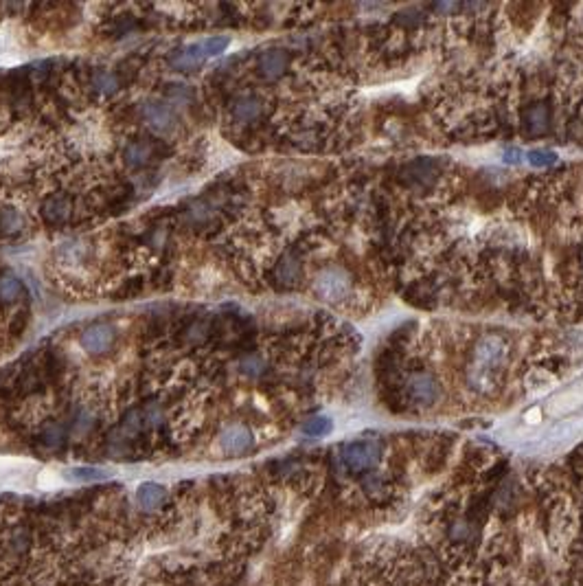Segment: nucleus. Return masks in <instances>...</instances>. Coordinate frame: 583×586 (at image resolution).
<instances>
[{"instance_id":"1","label":"nucleus","mask_w":583,"mask_h":586,"mask_svg":"<svg viewBox=\"0 0 583 586\" xmlns=\"http://www.w3.org/2000/svg\"><path fill=\"white\" fill-rule=\"evenodd\" d=\"M509 342L500 334H485L478 338L474 347V360L470 367V385L476 389H494L498 378L509 363Z\"/></svg>"},{"instance_id":"2","label":"nucleus","mask_w":583,"mask_h":586,"mask_svg":"<svg viewBox=\"0 0 583 586\" xmlns=\"http://www.w3.org/2000/svg\"><path fill=\"white\" fill-rule=\"evenodd\" d=\"M314 292L327 303H344L353 297V279L340 266H327L316 275Z\"/></svg>"},{"instance_id":"3","label":"nucleus","mask_w":583,"mask_h":586,"mask_svg":"<svg viewBox=\"0 0 583 586\" xmlns=\"http://www.w3.org/2000/svg\"><path fill=\"white\" fill-rule=\"evenodd\" d=\"M401 391H404V398L410 406L427 409L441 398V382L436 380L432 372H410Z\"/></svg>"},{"instance_id":"4","label":"nucleus","mask_w":583,"mask_h":586,"mask_svg":"<svg viewBox=\"0 0 583 586\" xmlns=\"http://www.w3.org/2000/svg\"><path fill=\"white\" fill-rule=\"evenodd\" d=\"M382 446L378 441H351L342 448V461L349 468V473L360 475L369 473V470L380 461Z\"/></svg>"},{"instance_id":"5","label":"nucleus","mask_w":583,"mask_h":586,"mask_svg":"<svg viewBox=\"0 0 583 586\" xmlns=\"http://www.w3.org/2000/svg\"><path fill=\"white\" fill-rule=\"evenodd\" d=\"M114 342V327L108 323H95L86 327V332L82 336V345L88 354L99 356L106 354Z\"/></svg>"},{"instance_id":"6","label":"nucleus","mask_w":583,"mask_h":586,"mask_svg":"<svg viewBox=\"0 0 583 586\" xmlns=\"http://www.w3.org/2000/svg\"><path fill=\"white\" fill-rule=\"evenodd\" d=\"M219 443L228 455H243L252 448V435L246 426H230L222 432Z\"/></svg>"},{"instance_id":"7","label":"nucleus","mask_w":583,"mask_h":586,"mask_svg":"<svg viewBox=\"0 0 583 586\" xmlns=\"http://www.w3.org/2000/svg\"><path fill=\"white\" fill-rule=\"evenodd\" d=\"M285 68H288V55H285L283 51H268V53H263L261 59H259V71H261V75L268 80L279 77Z\"/></svg>"},{"instance_id":"8","label":"nucleus","mask_w":583,"mask_h":586,"mask_svg":"<svg viewBox=\"0 0 583 586\" xmlns=\"http://www.w3.org/2000/svg\"><path fill=\"white\" fill-rule=\"evenodd\" d=\"M165 496L167 492L163 486H158V483H142L138 488V503L142 505V509H147V512H154L156 507H160Z\"/></svg>"},{"instance_id":"9","label":"nucleus","mask_w":583,"mask_h":586,"mask_svg":"<svg viewBox=\"0 0 583 586\" xmlns=\"http://www.w3.org/2000/svg\"><path fill=\"white\" fill-rule=\"evenodd\" d=\"M206 55H204V48H202V44H191V46H187L183 53H178V57L174 59V66L176 68H180V71H189V68H193V66H198V64L204 59Z\"/></svg>"},{"instance_id":"10","label":"nucleus","mask_w":583,"mask_h":586,"mask_svg":"<svg viewBox=\"0 0 583 586\" xmlns=\"http://www.w3.org/2000/svg\"><path fill=\"white\" fill-rule=\"evenodd\" d=\"M259 112H261V101L255 97H243L232 106V114H235L239 121H252L259 117Z\"/></svg>"},{"instance_id":"11","label":"nucleus","mask_w":583,"mask_h":586,"mask_svg":"<svg viewBox=\"0 0 583 586\" xmlns=\"http://www.w3.org/2000/svg\"><path fill=\"white\" fill-rule=\"evenodd\" d=\"M277 277L283 284H294L301 277V264L294 255H285L277 266Z\"/></svg>"},{"instance_id":"12","label":"nucleus","mask_w":583,"mask_h":586,"mask_svg":"<svg viewBox=\"0 0 583 586\" xmlns=\"http://www.w3.org/2000/svg\"><path fill=\"white\" fill-rule=\"evenodd\" d=\"M145 119H147L154 127L163 130V127H167V125L172 123V112L167 110L165 106H160V104H151V106L145 108Z\"/></svg>"},{"instance_id":"13","label":"nucleus","mask_w":583,"mask_h":586,"mask_svg":"<svg viewBox=\"0 0 583 586\" xmlns=\"http://www.w3.org/2000/svg\"><path fill=\"white\" fill-rule=\"evenodd\" d=\"M22 295V282L14 275H5L0 279V299L3 301H16Z\"/></svg>"},{"instance_id":"14","label":"nucleus","mask_w":583,"mask_h":586,"mask_svg":"<svg viewBox=\"0 0 583 586\" xmlns=\"http://www.w3.org/2000/svg\"><path fill=\"white\" fill-rule=\"evenodd\" d=\"M303 432L309 437H325L331 432V419L329 417H312L303 424Z\"/></svg>"},{"instance_id":"15","label":"nucleus","mask_w":583,"mask_h":586,"mask_svg":"<svg viewBox=\"0 0 583 586\" xmlns=\"http://www.w3.org/2000/svg\"><path fill=\"white\" fill-rule=\"evenodd\" d=\"M103 477H106V473H103V470L90 468V466L68 470V479H73V481H99V479H103Z\"/></svg>"},{"instance_id":"16","label":"nucleus","mask_w":583,"mask_h":586,"mask_svg":"<svg viewBox=\"0 0 583 586\" xmlns=\"http://www.w3.org/2000/svg\"><path fill=\"white\" fill-rule=\"evenodd\" d=\"M528 163L535 165V167H548V165H553L557 161V154L550 149H530L526 154Z\"/></svg>"},{"instance_id":"17","label":"nucleus","mask_w":583,"mask_h":586,"mask_svg":"<svg viewBox=\"0 0 583 586\" xmlns=\"http://www.w3.org/2000/svg\"><path fill=\"white\" fill-rule=\"evenodd\" d=\"M228 44H230V40H228V37H224V35L209 37V40H206V42L202 44L204 55L209 57V55H219V53H224V51L228 48Z\"/></svg>"},{"instance_id":"18","label":"nucleus","mask_w":583,"mask_h":586,"mask_svg":"<svg viewBox=\"0 0 583 586\" xmlns=\"http://www.w3.org/2000/svg\"><path fill=\"white\" fill-rule=\"evenodd\" d=\"M93 84H95V88H99V91H103V93H114L116 91V77L112 73H106V71H99L97 75H95V80H93Z\"/></svg>"},{"instance_id":"19","label":"nucleus","mask_w":583,"mask_h":586,"mask_svg":"<svg viewBox=\"0 0 583 586\" xmlns=\"http://www.w3.org/2000/svg\"><path fill=\"white\" fill-rule=\"evenodd\" d=\"M127 158H132V163H142L145 161V147L142 145H134L127 152Z\"/></svg>"},{"instance_id":"20","label":"nucleus","mask_w":583,"mask_h":586,"mask_svg":"<svg viewBox=\"0 0 583 586\" xmlns=\"http://www.w3.org/2000/svg\"><path fill=\"white\" fill-rule=\"evenodd\" d=\"M577 277L583 282V246L579 248V257H577Z\"/></svg>"}]
</instances>
